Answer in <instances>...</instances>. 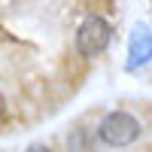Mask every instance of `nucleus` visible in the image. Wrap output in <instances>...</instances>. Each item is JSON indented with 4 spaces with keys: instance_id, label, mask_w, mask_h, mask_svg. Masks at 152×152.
I'll list each match as a JSON object with an SVG mask.
<instances>
[{
    "instance_id": "2",
    "label": "nucleus",
    "mask_w": 152,
    "mask_h": 152,
    "mask_svg": "<svg viewBox=\"0 0 152 152\" xmlns=\"http://www.w3.org/2000/svg\"><path fill=\"white\" fill-rule=\"evenodd\" d=\"M113 40V28L104 15H88L76 28V52L82 58H97Z\"/></svg>"
},
{
    "instance_id": "1",
    "label": "nucleus",
    "mask_w": 152,
    "mask_h": 152,
    "mask_svg": "<svg viewBox=\"0 0 152 152\" xmlns=\"http://www.w3.org/2000/svg\"><path fill=\"white\" fill-rule=\"evenodd\" d=\"M140 122L137 116H131L128 110H113L107 113L97 125V140L104 146H113V149H122V146H131L137 137H140Z\"/></svg>"
},
{
    "instance_id": "4",
    "label": "nucleus",
    "mask_w": 152,
    "mask_h": 152,
    "mask_svg": "<svg viewBox=\"0 0 152 152\" xmlns=\"http://www.w3.org/2000/svg\"><path fill=\"white\" fill-rule=\"evenodd\" d=\"M67 149L70 152H94V134L85 128H76L67 137Z\"/></svg>"
},
{
    "instance_id": "3",
    "label": "nucleus",
    "mask_w": 152,
    "mask_h": 152,
    "mask_svg": "<svg viewBox=\"0 0 152 152\" xmlns=\"http://www.w3.org/2000/svg\"><path fill=\"white\" fill-rule=\"evenodd\" d=\"M152 58V31L146 24H137L131 34V46H128V67H140Z\"/></svg>"
},
{
    "instance_id": "6",
    "label": "nucleus",
    "mask_w": 152,
    "mask_h": 152,
    "mask_svg": "<svg viewBox=\"0 0 152 152\" xmlns=\"http://www.w3.org/2000/svg\"><path fill=\"white\" fill-rule=\"evenodd\" d=\"M6 119V100H3V94H0V122Z\"/></svg>"
},
{
    "instance_id": "5",
    "label": "nucleus",
    "mask_w": 152,
    "mask_h": 152,
    "mask_svg": "<svg viewBox=\"0 0 152 152\" xmlns=\"http://www.w3.org/2000/svg\"><path fill=\"white\" fill-rule=\"evenodd\" d=\"M24 152H52V149H49L46 143H31V146L24 149Z\"/></svg>"
}]
</instances>
